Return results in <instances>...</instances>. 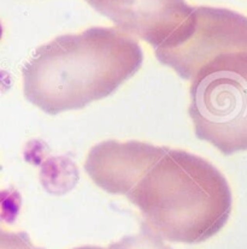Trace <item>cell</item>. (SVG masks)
Here are the masks:
<instances>
[{
  "mask_svg": "<svg viewBox=\"0 0 247 249\" xmlns=\"http://www.w3.org/2000/svg\"><path fill=\"white\" fill-rule=\"evenodd\" d=\"M117 29L157 47L192 10L185 0H88Z\"/></svg>",
  "mask_w": 247,
  "mask_h": 249,
  "instance_id": "obj_6",
  "label": "cell"
},
{
  "mask_svg": "<svg viewBox=\"0 0 247 249\" xmlns=\"http://www.w3.org/2000/svg\"><path fill=\"white\" fill-rule=\"evenodd\" d=\"M0 249H40L25 233L7 230L0 224Z\"/></svg>",
  "mask_w": 247,
  "mask_h": 249,
  "instance_id": "obj_8",
  "label": "cell"
},
{
  "mask_svg": "<svg viewBox=\"0 0 247 249\" xmlns=\"http://www.w3.org/2000/svg\"><path fill=\"white\" fill-rule=\"evenodd\" d=\"M239 52H247V17L209 6L192 7L171 34L154 47L157 59L188 81L215 58Z\"/></svg>",
  "mask_w": 247,
  "mask_h": 249,
  "instance_id": "obj_4",
  "label": "cell"
},
{
  "mask_svg": "<svg viewBox=\"0 0 247 249\" xmlns=\"http://www.w3.org/2000/svg\"><path fill=\"white\" fill-rule=\"evenodd\" d=\"M86 1H88V0H86Z\"/></svg>",
  "mask_w": 247,
  "mask_h": 249,
  "instance_id": "obj_10",
  "label": "cell"
},
{
  "mask_svg": "<svg viewBox=\"0 0 247 249\" xmlns=\"http://www.w3.org/2000/svg\"><path fill=\"white\" fill-rule=\"evenodd\" d=\"M75 249H109V248H101V247H94V246H86V247H78Z\"/></svg>",
  "mask_w": 247,
  "mask_h": 249,
  "instance_id": "obj_9",
  "label": "cell"
},
{
  "mask_svg": "<svg viewBox=\"0 0 247 249\" xmlns=\"http://www.w3.org/2000/svg\"><path fill=\"white\" fill-rule=\"evenodd\" d=\"M109 249H171L165 245L164 240L152 232L150 229L142 227V230L136 235L127 236L118 242L113 243Z\"/></svg>",
  "mask_w": 247,
  "mask_h": 249,
  "instance_id": "obj_7",
  "label": "cell"
},
{
  "mask_svg": "<svg viewBox=\"0 0 247 249\" xmlns=\"http://www.w3.org/2000/svg\"><path fill=\"white\" fill-rule=\"evenodd\" d=\"M190 95L198 139L225 156L247 151V52L220 55L204 65Z\"/></svg>",
  "mask_w": 247,
  "mask_h": 249,
  "instance_id": "obj_3",
  "label": "cell"
},
{
  "mask_svg": "<svg viewBox=\"0 0 247 249\" xmlns=\"http://www.w3.org/2000/svg\"><path fill=\"white\" fill-rule=\"evenodd\" d=\"M167 147L140 141H105L88 153L85 169L100 189L114 195H127L157 161Z\"/></svg>",
  "mask_w": 247,
  "mask_h": 249,
  "instance_id": "obj_5",
  "label": "cell"
},
{
  "mask_svg": "<svg viewBox=\"0 0 247 249\" xmlns=\"http://www.w3.org/2000/svg\"><path fill=\"white\" fill-rule=\"evenodd\" d=\"M126 196L145 227L170 242H204L222 230L231 212L226 177L208 160L180 149H165Z\"/></svg>",
  "mask_w": 247,
  "mask_h": 249,
  "instance_id": "obj_2",
  "label": "cell"
},
{
  "mask_svg": "<svg viewBox=\"0 0 247 249\" xmlns=\"http://www.w3.org/2000/svg\"><path fill=\"white\" fill-rule=\"evenodd\" d=\"M142 62L136 40L117 28L62 35L40 46L24 65V96L48 114L80 110L114 94Z\"/></svg>",
  "mask_w": 247,
  "mask_h": 249,
  "instance_id": "obj_1",
  "label": "cell"
}]
</instances>
